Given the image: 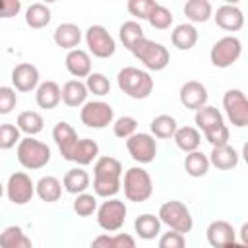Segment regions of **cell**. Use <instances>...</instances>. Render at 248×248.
<instances>
[{"mask_svg": "<svg viewBox=\"0 0 248 248\" xmlns=\"http://www.w3.org/2000/svg\"><path fill=\"white\" fill-rule=\"evenodd\" d=\"M21 10L19 0H0V17H14Z\"/></svg>", "mask_w": 248, "mask_h": 248, "instance_id": "obj_48", "label": "cell"}, {"mask_svg": "<svg viewBox=\"0 0 248 248\" xmlns=\"http://www.w3.org/2000/svg\"><path fill=\"white\" fill-rule=\"evenodd\" d=\"M153 192L151 176L141 167H132L124 174V194L130 202H145Z\"/></svg>", "mask_w": 248, "mask_h": 248, "instance_id": "obj_4", "label": "cell"}, {"mask_svg": "<svg viewBox=\"0 0 248 248\" xmlns=\"http://www.w3.org/2000/svg\"><path fill=\"white\" fill-rule=\"evenodd\" d=\"M95 178H120L122 174V165L118 159L114 157H101L97 163H95Z\"/></svg>", "mask_w": 248, "mask_h": 248, "instance_id": "obj_36", "label": "cell"}, {"mask_svg": "<svg viewBox=\"0 0 248 248\" xmlns=\"http://www.w3.org/2000/svg\"><path fill=\"white\" fill-rule=\"evenodd\" d=\"M12 83L17 91H33L35 87H39V70L29 62L17 64L12 70Z\"/></svg>", "mask_w": 248, "mask_h": 248, "instance_id": "obj_14", "label": "cell"}, {"mask_svg": "<svg viewBox=\"0 0 248 248\" xmlns=\"http://www.w3.org/2000/svg\"><path fill=\"white\" fill-rule=\"evenodd\" d=\"M159 221L169 225L170 231H176L180 234L184 232H190L192 231V215H190V209L178 202V200H170V202H165L159 209Z\"/></svg>", "mask_w": 248, "mask_h": 248, "instance_id": "obj_5", "label": "cell"}, {"mask_svg": "<svg viewBox=\"0 0 248 248\" xmlns=\"http://www.w3.org/2000/svg\"><path fill=\"white\" fill-rule=\"evenodd\" d=\"M184 14L194 23H203L211 16V4L207 0H188L184 4Z\"/></svg>", "mask_w": 248, "mask_h": 248, "instance_id": "obj_33", "label": "cell"}, {"mask_svg": "<svg viewBox=\"0 0 248 248\" xmlns=\"http://www.w3.org/2000/svg\"><path fill=\"white\" fill-rule=\"evenodd\" d=\"M240 52H242V45L236 37H223L219 39L213 46H211V52H209V58H211V64L217 66V68H229L232 66L238 58H240Z\"/></svg>", "mask_w": 248, "mask_h": 248, "instance_id": "obj_6", "label": "cell"}, {"mask_svg": "<svg viewBox=\"0 0 248 248\" xmlns=\"http://www.w3.org/2000/svg\"><path fill=\"white\" fill-rule=\"evenodd\" d=\"M126 147L132 155L134 161L145 165V163H151L157 155V143H155V138L149 136V134H134L126 140Z\"/></svg>", "mask_w": 248, "mask_h": 248, "instance_id": "obj_11", "label": "cell"}, {"mask_svg": "<svg viewBox=\"0 0 248 248\" xmlns=\"http://www.w3.org/2000/svg\"><path fill=\"white\" fill-rule=\"evenodd\" d=\"M81 122L87 128H105L112 122L114 118V110L108 103L103 101H89L83 105L81 108Z\"/></svg>", "mask_w": 248, "mask_h": 248, "instance_id": "obj_10", "label": "cell"}, {"mask_svg": "<svg viewBox=\"0 0 248 248\" xmlns=\"http://www.w3.org/2000/svg\"><path fill=\"white\" fill-rule=\"evenodd\" d=\"M17 161L21 167L29 170L43 169L50 161V149L46 143L33 140V138H23L17 143Z\"/></svg>", "mask_w": 248, "mask_h": 248, "instance_id": "obj_2", "label": "cell"}, {"mask_svg": "<svg viewBox=\"0 0 248 248\" xmlns=\"http://www.w3.org/2000/svg\"><path fill=\"white\" fill-rule=\"evenodd\" d=\"M184 234L176 231H169L159 238V248H184Z\"/></svg>", "mask_w": 248, "mask_h": 248, "instance_id": "obj_47", "label": "cell"}, {"mask_svg": "<svg viewBox=\"0 0 248 248\" xmlns=\"http://www.w3.org/2000/svg\"><path fill=\"white\" fill-rule=\"evenodd\" d=\"M118 37H120L122 45H124L128 50H132V48H134L141 39H145L141 25H140V23H136V21H124V23L120 25Z\"/></svg>", "mask_w": 248, "mask_h": 248, "instance_id": "obj_34", "label": "cell"}, {"mask_svg": "<svg viewBox=\"0 0 248 248\" xmlns=\"http://www.w3.org/2000/svg\"><path fill=\"white\" fill-rule=\"evenodd\" d=\"M112 242H114V248H136L134 238L126 232H120V234L112 236Z\"/></svg>", "mask_w": 248, "mask_h": 248, "instance_id": "obj_49", "label": "cell"}, {"mask_svg": "<svg viewBox=\"0 0 248 248\" xmlns=\"http://www.w3.org/2000/svg\"><path fill=\"white\" fill-rule=\"evenodd\" d=\"M91 248H114L112 236H108V234H101V236H97V238L91 242Z\"/></svg>", "mask_w": 248, "mask_h": 248, "instance_id": "obj_50", "label": "cell"}, {"mask_svg": "<svg viewBox=\"0 0 248 248\" xmlns=\"http://www.w3.org/2000/svg\"><path fill=\"white\" fill-rule=\"evenodd\" d=\"M184 169H186V172H188L190 176L200 178V176H203V174L209 170V159H207V155H203L202 151H192V153H188L186 159H184Z\"/></svg>", "mask_w": 248, "mask_h": 248, "instance_id": "obj_35", "label": "cell"}, {"mask_svg": "<svg viewBox=\"0 0 248 248\" xmlns=\"http://www.w3.org/2000/svg\"><path fill=\"white\" fill-rule=\"evenodd\" d=\"M93 190L101 198H112L120 190V178H95Z\"/></svg>", "mask_w": 248, "mask_h": 248, "instance_id": "obj_39", "label": "cell"}, {"mask_svg": "<svg viewBox=\"0 0 248 248\" xmlns=\"http://www.w3.org/2000/svg\"><path fill=\"white\" fill-rule=\"evenodd\" d=\"M209 163L213 167H217L219 170H229V169H234L238 165V153L229 143L221 145V147H213V151L209 155Z\"/></svg>", "mask_w": 248, "mask_h": 248, "instance_id": "obj_22", "label": "cell"}, {"mask_svg": "<svg viewBox=\"0 0 248 248\" xmlns=\"http://www.w3.org/2000/svg\"><path fill=\"white\" fill-rule=\"evenodd\" d=\"M178 130L176 126V120L169 114H159L151 120V132L155 134V138H161V140H169L174 136V132Z\"/></svg>", "mask_w": 248, "mask_h": 248, "instance_id": "obj_37", "label": "cell"}, {"mask_svg": "<svg viewBox=\"0 0 248 248\" xmlns=\"http://www.w3.org/2000/svg\"><path fill=\"white\" fill-rule=\"evenodd\" d=\"M124 219H126V205H124L122 200H114L112 198L108 202H103V205L97 211L99 227L108 231V232L118 231L124 225Z\"/></svg>", "mask_w": 248, "mask_h": 248, "instance_id": "obj_8", "label": "cell"}, {"mask_svg": "<svg viewBox=\"0 0 248 248\" xmlns=\"http://www.w3.org/2000/svg\"><path fill=\"white\" fill-rule=\"evenodd\" d=\"M134 227H136V232H138L140 238L151 240V238H155V236L159 234V231H161V221H159V217H155V215H151V213H143V215H140V217L136 219Z\"/></svg>", "mask_w": 248, "mask_h": 248, "instance_id": "obj_28", "label": "cell"}, {"mask_svg": "<svg viewBox=\"0 0 248 248\" xmlns=\"http://www.w3.org/2000/svg\"><path fill=\"white\" fill-rule=\"evenodd\" d=\"M50 8L48 6H45V4H41V2H35V4H31L29 8H27V12H25V21H27V25L29 27H33V29H43V27H46L48 23H50Z\"/></svg>", "mask_w": 248, "mask_h": 248, "instance_id": "obj_27", "label": "cell"}, {"mask_svg": "<svg viewBox=\"0 0 248 248\" xmlns=\"http://www.w3.org/2000/svg\"><path fill=\"white\" fill-rule=\"evenodd\" d=\"M0 248H33V244L19 227H8L0 232Z\"/></svg>", "mask_w": 248, "mask_h": 248, "instance_id": "obj_29", "label": "cell"}, {"mask_svg": "<svg viewBox=\"0 0 248 248\" xmlns=\"http://www.w3.org/2000/svg\"><path fill=\"white\" fill-rule=\"evenodd\" d=\"M19 130L14 124H0V149H12L19 143Z\"/></svg>", "mask_w": 248, "mask_h": 248, "instance_id": "obj_43", "label": "cell"}, {"mask_svg": "<svg viewBox=\"0 0 248 248\" xmlns=\"http://www.w3.org/2000/svg\"><path fill=\"white\" fill-rule=\"evenodd\" d=\"M97 153H99V145L93 140L83 138V140H78V143H76V147L72 151L70 161H74V163H78V165L83 167V165L93 163V159L97 157Z\"/></svg>", "mask_w": 248, "mask_h": 248, "instance_id": "obj_25", "label": "cell"}, {"mask_svg": "<svg viewBox=\"0 0 248 248\" xmlns=\"http://www.w3.org/2000/svg\"><path fill=\"white\" fill-rule=\"evenodd\" d=\"M118 87L132 99H147L153 91V79L147 72L128 66L118 72Z\"/></svg>", "mask_w": 248, "mask_h": 248, "instance_id": "obj_1", "label": "cell"}, {"mask_svg": "<svg viewBox=\"0 0 248 248\" xmlns=\"http://www.w3.org/2000/svg\"><path fill=\"white\" fill-rule=\"evenodd\" d=\"M60 95H62V101L68 105V107H81L85 105V99H87V87L85 83H81L79 79H70L64 83V87L60 89Z\"/></svg>", "mask_w": 248, "mask_h": 248, "instance_id": "obj_20", "label": "cell"}, {"mask_svg": "<svg viewBox=\"0 0 248 248\" xmlns=\"http://www.w3.org/2000/svg\"><path fill=\"white\" fill-rule=\"evenodd\" d=\"M62 184L70 194H83L89 188V174L83 169H70L64 174Z\"/></svg>", "mask_w": 248, "mask_h": 248, "instance_id": "obj_26", "label": "cell"}, {"mask_svg": "<svg viewBox=\"0 0 248 248\" xmlns=\"http://www.w3.org/2000/svg\"><path fill=\"white\" fill-rule=\"evenodd\" d=\"M170 41L178 50H190L198 43V31L190 23H180L170 33Z\"/></svg>", "mask_w": 248, "mask_h": 248, "instance_id": "obj_23", "label": "cell"}, {"mask_svg": "<svg viewBox=\"0 0 248 248\" xmlns=\"http://www.w3.org/2000/svg\"><path fill=\"white\" fill-rule=\"evenodd\" d=\"M66 68L76 78H87L91 74V58L85 50L74 48L66 54Z\"/></svg>", "mask_w": 248, "mask_h": 248, "instance_id": "obj_18", "label": "cell"}, {"mask_svg": "<svg viewBox=\"0 0 248 248\" xmlns=\"http://www.w3.org/2000/svg\"><path fill=\"white\" fill-rule=\"evenodd\" d=\"M155 4L157 2H153V0H128V12L140 19H147V16Z\"/></svg>", "mask_w": 248, "mask_h": 248, "instance_id": "obj_44", "label": "cell"}, {"mask_svg": "<svg viewBox=\"0 0 248 248\" xmlns=\"http://www.w3.org/2000/svg\"><path fill=\"white\" fill-rule=\"evenodd\" d=\"M35 99H37V105L41 108H54L60 101H62V95H60V87L56 81H43L39 87H37V93H35Z\"/></svg>", "mask_w": 248, "mask_h": 248, "instance_id": "obj_21", "label": "cell"}, {"mask_svg": "<svg viewBox=\"0 0 248 248\" xmlns=\"http://www.w3.org/2000/svg\"><path fill=\"white\" fill-rule=\"evenodd\" d=\"M196 124L205 134V132L217 128L219 124H223V116L215 107H202L196 110Z\"/></svg>", "mask_w": 248, "mask_h": 248, "instance_id": "obj_31", "label": "cell"}, {"mask_svg": "<svg viewBox=\"0 0 248 248\" xmlns=\"http://www.w3.org/2000/svg\"><path fill=\"white\" fill-rule=\"evenodd\" d=\"M130 52L140 62H143V66L147 70H153V72L165 70L167 64H169V60H170L169 50L161 43H155V41H149V39H141Z\"/></svg>", "mask_w": 248, "mask_h": 248, "instance_id": "obj_3", "label": "cell"}, {"mask_svg": "<svg viewBox=\"0 0 248 248\" xmlns=\"http://www.w3.org/2000/svg\"><path fill=\"white\" fill-rule=\"evenodd\" d=\"M85 87H87V93L103 97V95H107L110 91V81L103 74H89L87 81H85Z\"/></svg>", "mask_w": 248, "mask_h": 248, "instance_id": "obj_40", "label": "cell"}, {"mask_svg": "<svg viewBox=\"0 0 248 248\" xmlns=\"http://www.w3.org/2000/svg\"><path fill=\"white\" fill-rule=\"evenodd\" d=\"M17 105V95L16 89L12 87H0V114H8L16 108Z\"/></svg>", "mask_w": 248, "mask_h": 248, "instance_id": "obj_45", "label": "cell"}, {"mask_svg": "<svg viewBox=\"0 0 248 248\" xmlns=\"http://www.w3.org/2000/svg\"><path fill=\"white\" fill-rule=\"evenodd\" d=\"M205 234L213 248H246V244H236V232L227 221H213Z\"/></svg>", "mask_w": 248, "mask_h": 248, "instance_id": "obj_13", "label": "cell"}, {"mask_svg": "<svg viewBox=\"0 0 248 248\" xmlns=\"http://www.w3.org/2000/svg\"><path fill=\"white\" fill-rule=\"evenodd\" d=\"M2 194H4V186H2V182H0V198H2Z\"/></svg>", "mask_w": 248, "mask_h": 248, "instance_id": "obj_51", "label": "cell"}, {"mask_svg": "<svg viewBox=\"0 0 248 248\" xmlns=\"http://www.w3.org/2000/svg\"><path fill=\"white\" fill-rule=\"evenodd\" d=\"M215 23H217L221 29H225V31H238V29L244 25V16H242V12H240L236 6L225 4V6L217 8Z\"/></svg>", "mask_w": 248, "mask_h": 248, "instance_id": "obj_17", "label": "cell"}, {"mask_svg": "<svg viewBox=\"0 0 248 248\" xmlns=\"http://www.w3.org/2000/svg\"><path fill=\"white\" fill-rule=\"evenodd\" d=\"M174 141H176V145L182 149V151H186V153H192V151H198V147H200V132L196 130V128H192V126H184V128H178L176 132H174Z\"/></svg>", "mask_w": 248, "mask_h": 248, "instance_id": "obj_30", "label": "cell"}, {"mask_svg": "<svg viewBox=\"0 0 248 248\" xmlns=\"http://www.w3.org/2000/svg\"><path fill=\"white\" fill-rule=\"evenodd\" d=\"M223 107L229 120L236 128H244L248 124V101L240 89H229L223 95Z\"/></svg>", "mask_w": 248, "mask_h": 248, "instance_id": "obj_7", "label": "cell"}, {"mask_svg": "<svg viewBox=\"0 0 248 248\" xmlns=\"http://www.w3.org/2000/svg\"><path fill=\"white\" fill-rule=\"evenodd\" d=\"M180 103L186 107V108H192V110H198L202 107H205L207 103V89L203 83L200 81H186L182 87H180Z\"/></svg>", "mask_w": 248, "mask_h": 248, "instance_id": "obj_15", "label": "cell"}, {"mask_svg": "<svg viewBox=\"0 0 248 248\" xmlns=\"http://www.w3.org/2000/svg\"><path fill=\"white\" fill-rule=\"evenodd\" d=\"M52 138H54V141H56V145H58L62 157H64L66 161H70L72 151H74V147H76V143H78V134H76V130H74L68 122H58V124L54 126V130H52Z\"/></svg>", "mask_w": 248, "mask_h": 248, "instance_id": "obj_16", "label": "cell"}, {"mask_svg": "<svg viewBox=\"0 0 248 248\" xmlns=\"http://www.w3.org/2000/svg\"><path fill=\"white\" fill-rule=\"evenodd\" d=\"M205 140L213 145V147H221V145H227L229 143V128L225 124H219L217 128L205 132Z\"/></svg>", "mask_w": 248, "mask_h": 248, "instance_id": "obj_46", "label": "cell"}, {"mask_svg": "<svg viewBox=\"0 0 248 248\" xmlns=\"http://www.w3.org/2000/svg\"><path fill=\"white\" fill-rule=\"evenodd\" d=\"M85 41L89 50L93 52V56L97 58H108L114 54L116 50V43L110 37V33L103 27V25H91L85 31Z\"/></svg>", "mask_w": 248, "mask_h": 248, "instance_id": "obj_9", "label": "cell"}, {"mask_svg": "<svg viewBox=\"0 0 248 248\" xmlns=\"http://www.w3.org/2000/svg\"><path fill=\"white\" fill-rule=\"evenodd\" d=\"M43 124H45L43 122V116L37 110H23L17 116V130L23 132V134H27L29 138L35 136V134H39L43 130Z\"/></svg>", "mask_w": 248, "mask_h": 248, "instance_id": "obj_32", "label": "cell"}, {"mask_svg": "<svg viewBox=\"0 0 248 248\" xmlns=\"http://www.w3.org/2000/svg\"><path fill=\"white\" fill-rule=\"evenodd\" d=\"M79 41H81V31H79V27L74 25V23H62V25H58L56 31H54V43H56L58 46L66 48V50L78 48Z\"/></svg>", "mask_w": 248, "mask_h": 248, "instance_id": "obj_19", "label": "cell"}, {"mask_svg": "<svg viewBox=\"0 0 248 248\" xmlns=\"http://www.w3.org/2000/svg\"><path fill=\"white\" fill-rule=\"evenodd\" d=\"M6 194H8V198H10L12 203L23 205V203L31 202V198L35 194V184L31 182V178L25 172H14L8 178Z\"/></svg>", "mask_w": 248, "mask_h": 248, "instance_id": "obj_12", "label": "cell"}, {"mask_svg": "<svg viewBox=\"0 0 248 248\" xmlns=\"http://www.w3.org/2000/svg\"><path fill=\"white\" fill-rule=\"evenodd\" d=\"M147 21H149V25L155 27V29H169L170 23H172V14H170L165 6L155 4L153 10H151L149 16H147Z\"/></svg>", "mask_w": 248, "mask_h": 248, "instance_id": "obj_38", "label": "cell"}, {"mask_svg": "<svg viewBox=\"0 0 248 248\" xmlns=\"http://www.w3.org/2000/svg\"><path fill=\"white\" fill-rule=\"evenodd\" d=\"M35 192L43 202H58L62 196V184L56 176H43L37 184H35Z\"/></svg>", "mask_w": 248, "mask_h": 248, "instance_id": "obj_24", "label": "cell"}, {"mask_svg": "<svg viewBox=\"0 0 248 248\" xmlns=\"http://www.w3.org/2000/svg\"><path fill=\"white\" fill-rule=\"evenodd\" d=\"M112 126H114V136H116V138L128 140L130 136H134V134H136L138 120H136L134 116H120Z\"/></svg>", "mask_w": 248, "mask_h": 248, "instance_id": "obj_42", "label": "cell"}, {"mask_svg": "<svg viewBox=\"0 0 248 248\" xmlns=\"http://www.w3.org/2000/svg\"><path fill=\"white\" fill-rule=\"evenodd\" d=\"M97 209V200L93 194H78V198L74 200V211L79 217H89L93 211Z\"/></svg>", "mask_w": 248, "mask_h": 248, "instance_id": "obj_41", "label": "cell"}]
</instances>
